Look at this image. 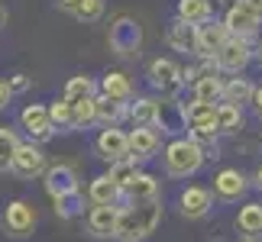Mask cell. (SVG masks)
<instances>
[{
	"instance_id": "obj_43",
	"label": "cell",
	"mask_w": 262,
	"mask_h": 242,
	"mask_svg": "<svg viewBox=\"0 0 262 242\" xmlns=\"http://www.w3.org/2000/svg\"><path fill=\"white\" fill-rule=\"evenodd\" d=\"M256 62H259V65H262V36H259V39H256Z\"/></svg>"
},
{
	"instance_id": "obj_27",
	"label": "cell",
	"mask_w": 262,
	"mask_h": 242,
	"mask_svg": "<svg viewBox=\"0 0 262 242\" xmlns=\"http://www.w3.org/2000/svg\"><path fill=\"white\" fill-rule=\"evenodd\" d=\"M253 97H256V84L249 78H227V84H224V100L227 104H236V107H246V104H253Z\"/></svg>"
},
{
	"instance_id": "obj_14",
	"label": "cell",
	"mask_w": 262,
	"mask_h": 242,
	"mask_svg": "<svg viewBox=\"0 0 262 242\" xmlns=\"http://www.w3.org/2000/svg\"><path fill=\"white\" fill-rule=\"evenodd\" d=\"M214 207V190L201 187V184H191L178 194V210L185 220H204Z\"/></svg>"
},
{
	"instance_id": "obj_36",
	"label": "cell",
	"mask_w": 262,
	"mask_h": 242,
	"mask_svg": "<svg viewBox=\"0 0 262 242\" xmlns=\"http://www.w3.org/2000/svg\"><path fill=\"white\" fill-rule=\"evenodd\" d=\"M7 84H10V90H13V97H16V94H26V90H29L33 78L23 75V71H16V75H10V78H7Z\"/></svg>"
},
{
	"instance_id": "obj_42",
	"label": "cell",
	"mask_w": 262,
	"mask_h": 242,
	"mask_svg": "<svg viewBox=\"0 0 262 242\" xmlns=\"http://www.w3.org/2000/svg\"><path fill=\"white\" fill-rule=\"evenodd\" d=\"M253 181H256V187L262 190V161H259V168H256V175H253Z\"/></svg>"
},
{
	"instance_id": "obj_5",
	"label": "cell",
	"mask_w": 262,
	"mask_h": 242,
	"mask_svg": "<svg viewBox=\"0 0 262 242\" xmlns=\"http://www.w3.org/2000/svg\"><path fill=\"white\" fill-rule=\"evenodd\" d=\"M146 81H149V87H152L159 97H178V90L188 84V81H185V68H181L175 58H162V55L149 62Z\"/></svg>"
},
{
	"instance_id": "obj_2",
	"label": "cell",
	"mask_w": 262,
	"mask_h": 242,
	"mask_svg": "<svg viewBox=\"0 0 262 242\" xmlns=\"http://www.w3.org/2000/svg\"><path fill=\"white\" fill-rule=\"evenodd\" d=\"M159 223H162V204H159V197L126 204V207H120L117 239L120 242H143L159 229Z\"/></svg>"
},
{
	"instance_id": "obj_31",
	"label": "cell",
	"mask_w": 262,
	"mask_h": 242,
	"mask_svg": "<svg viewBox=\"0 0 262 242\" xmlns=\"http://www.w3.org/2000/svg\"><path fill=\"white\" fill-rule=\"evenodd\" d=\"M185 116H188V129L194 126H214L217 123V104H204V100H194L185 104Z\"/></svg>"
},
{
	"instance_id": "obj_6",
	"label": "cell",
	"mask_w": 262,
	"mask_h": 242,
	"mask_svg": "<svg viewBox=\"0 0 262 242\" xmlns=\"http://www.w3.org/2000/svg\"><path fill=\"white\" fill-rule=\"evenodd\" d=\"M253 58H256V45H253V39L230 36L227 42H224V49L217 52L214 62H217V68H220L224 75H243Z\"/></svg>"
},
{
	"instance_id": "obj_18",
	"label": "cell",
	"mask_w": 262,
	"mask_h": 242,
	"mask_svg": "<svg viewBox=\"0 0 262 242\" xmlns=\"http://www.w3.org/2000/svg\"><path fill=\"white\" fill-rule=\"evenodd\" d=\"M120 200H126V197H123V187H120L110 175L91 178V184H88V204H110V207H120Z\"/></svg>"
},
{
	"instance_id": "obj_15",
	"label": "cell",
	"mask_w": 262,
	"mask_h": 242,
	"mask_svg": "<svg viewBox=\"0 0 262 242\" xmlns=\"http://www.w3.org/2000/svg\"><path fill=\"white\" fill-rule=\"evenodd\" d=\"M230 39V29L224 19H207L198 26V55L194 58H217V52L224 49V42Z\"/></svg>"
},
{
	"instance_id": "obj_13",
	"label": "cell",
	"mask_w": 262,
	"mask_h": 242,
	"mask_svg": "<svg viewBox=\"0 0 262 242\" xmlns=\"http://www.w3.org/2000/svg\"><path fill=\"white\" fill-rule=\"evenodd\" d=\"M224 23L230 29V36H243V39H253L259 36V26H262V19L249 10L243 0H233L227 10H224Z\"/></svg>"
},
{
	"instance_id": "obj_41",
	"label": "cell",
	"mask_w": 262,
	"mask_h": 242,
	"mask_svg": "<svg viewBox=\"0 0 262 242\" xmlns=\"http://www.w3.org/2000/svg\"><path fill=\"white\" fill-rule=\"evenodd\" d=\"M7 19H10V10H7V4H4V0H0V29L7 26Z\"/></svg>"
},
{
	"instance_id": "obj_22",
	"label": "cell",
	"mask_w": 262,
	"mask_h": 242,
	"mask_svg": "<svg viewBox=\"0 0 262 242\" xmlns=\"http://www.w3.org/2000/svg\"><path fill=\"white\" fill-rule=\"evenodd\" d=\"M97 84H100V94H104V97L123 100V104L133 100V78H129L126 71H107Z\"/></svg>"
},
{
	"instance_id": "obj_26",
	"label": "cell",
	"mask_w": 262,
	"mask_h": 242,
	"mask_svg": "<svg viewBox=\"0 0 262 242\" xmlns=\"http://www.w3.org/2000/svg\"><path fill=\"white\" fill-rule=\"evenodd\" d=\"M175 16L191 23V26H201V23H207V19H214V4H210V0H178Z\"/></svg>"
},
{
	"instance_id": "obj_8",
	"label": "cell",
	"mask_w": 262,
	"mask_h": 242,
	"mask_svg": "<svg viewBox=\"0 0 262 242\" xmlns=\"http://www.w3.org/2000/svg\"><path fill=\"white\" fill-rule=\"evenodd\" d=\"M19 129H26L29 142H49L55 136V126H52V113H49L46 104H26L19 110Z\"/></svg>"
},
{
	"instance_id": "obj_39",
	"label": "cell",
	"mask_w": 262,
	"mask_h": 242,
	"mask_svg": "<svg viewBox=\"0 0 262 242\" xmlns=\"http://www.w3.org/2000/svg\"><path fill=\"white\" fill-rule=\"evenodd\" d=\"M243 4H246V7L253 10V13H256L259 19H262V0H243Z\"/></svg>"
},
{
	"instance_id": "obj_20",
	"label": "cell",
	"mask_w": 262,
	"mask_h": 242,
	"mask_svg": "<svg viewBox=\"0 0 262 242\" xmlns=\"http://www.w3.org/2000/svg\"><path fill=\"white\" fill-rule=\"evenodd\" d=\"M159 129H162V133H178V129H188L185 104H181L178 97H162V104H159Z\"/></svg>"
},
{
	"instance_id": "obj_24",
	"label": "cell",
	"mask_w": 262,
	"mask_h": 242,
	"mask_svg": "<svg viewBox=\"0 0 262 242\" xmlns=\"http://www.w3.org/2000/svg\"><path fill=\"white\" fill-rule=\"evenodd\" d=\"M126 110H129V104H123V100H114V97L97 94V126L100 129L120 126L126 119Z\"/></svg>"
},
{
	"instance_id": "obj_17",
	"label": "cell",
	"mask_w": 262,
	"mask_h": 242,
	"mask_svg": "<svg viewBox=\"0 0 262 242\" xmlns=\"http://www.w3.org/2000/svg\"><path fill=\"white\" fill-rule=\"evenodd\" d=\"M165 42H168V49H175V52L198 55V26H191V23L175 16L165 29Z\"/></svg>"
},
{
	"instance_id": "obj_19",
	"label": "cell",
	"mask_w": 262,
	"mask_h": 242,
	"mask_svg": "<svg viewBox=\"0 0 262 242\" xmlns=\"http://www.w3.org/2000/svg\"><path fill=\"white\" fill-rule=\"evenodd\" d=\"M220 75H224V71H210V75L194 78L188 84L191 87V97H194V100H204V104H220V100H224V84H227Z\"/></svg>"
},
{
	"instance_id": "obj_10",
	"label": "cell",
	"mask_w": 262,
	"mask_h": 242,
	"mask_svg": "<svg viewBox=\"0 0 262 242\" xmlns=\"http://www.w3.org/2000/svg\"><path fill=\"white\" fill-rule=\"evenodd\" d=\"M46 171H49V161H46V152L39 149V142H23L19 146L10 175H16L23 181H33V178H42Z\"/></svg>"
},
{
	"instance_id": "obj_45",
	"label": "cell",
	"mask_w": 262,
	"mask_h": 242,
	"mask_svg": "<svg viewBox=\"0 0 262 242\" xmlns=\"http://www.w3.org/2000/svg\"><path fill=\"white\" fill-rule=\"evenodd\" d=\"M239 242H256V239H253V236H243V239H239Z\"/></svg>"
},
{
	"instance_id": "obj_40",
	"label": "cell",
	"mask_w": 262,
	"mask_h": 242,
	"mask_svg": "<svg viewBox=\"0 0 262 242\" xmlns=\"http://www.w3.org/2000/svg\"><path fill=\"white\" fill-rule=\"evenodd\" d=\"M81 4V0H58V10H65V13H72V10Z\"/></svg>"
},
{
	"instance_id": "obj_25",
	"label": "cell",
	"mask_w": 262,
	"mask_h": 242,
	"mask_svg": "<svg viewBox=\"0 0 262 242\" xmlns=\"http://www.w3.org/2000/svg\"><path fill=\"white\" fill-rule=\"evenodd\" d=\"M236 229H239V236H253V239L262 236V200H249V204L239 207Z\"/></svg>"
},
{
	"instance_id": "obj_11",
	"label": "cell",
	"mask_w": 262,
	"mask_h": 242,
	"mask_svg": "<svg viewBox=\"0 0 262 242\" xmlns=\"http://www.w3.org/2000/svg\"><path fill=\"white\" fill-rule=\"evenodd\" d=\"M94 152H97V158H104L107 165H114L120 158H129V133H123L120 126L100 129L97 139H94Z\"/></svg>"
},
{
	"instance_id": "obj_21",
	"label": "cell",
	"mask_w": 262,
	"mask_h": 242,
	"mask_svg": "<svg viewBox=\"0 0 262 242\" xmlns=\"http://www.w3.org/2000/svg\"><path fill=\"white\" fill-rule=\"evenodd\" d=\"M159 104H162V97H136V100H129L126 119L133 126H159Z\"/></svg>"
},
{
	"instance_id": "obj_28",
	"label": "cell",
	"mask_w": 262,
	"mask_h": 242,
	"mask_svg": "<svg viewBox=\"0 0 262 242\" xmlns=\"http://www.w3.org/2000/svg\"><path fill=\"white\" fill-rule=\"evenodd\" d=\"M217 126H220V133H224V136L243 133V126H246L243 107H236V104H227V100H220V104H217Z\"/></svg>"
},
{
	"instance_id": "obj_9",
	"label": "cell",
	"mask_w": 262,
	"mask_h": 242,
	"mask_svg": "<svg viewBox=\"0 0 262 242\" xmlns=\"http://www.w3.org/2000/svg\"><path fill=\"white\" fill-rule=\"evenodd\" d=\"M162 136L165 133L159 126H133L129 129V158L139 161V165L156 158L159 149H162Z\"/></svg>"
},
{
	"instance_id": "obj_37",
	"label": "cell",
	"mask_w": 262,
	"mask_h": 242,
	"mask_svg": "<svg viewBox=\"0 0 262 242\" xmlns=\"http://www.w3.org/2000/svg\"><path fill=\"white\" fill-rule=\"evenodd\" d=\"M10 100H13V90H10V84H7V78H0V113L10 107Z\"/></svg>"
},
{
	"instance_id": "obj_23",
	"label": "cell",
	"mask_w": 262,
	"mask_h": 242,
	"mask_svg": "<svg viewBox=\"0 0 262 242\" xmlns=\"http://www.w3.org/2000/svg\"><path fill=\"white\" fill-rule=\"evenodd\" d=\"M123 197H126V204H136V200H156L159 197V178L149 175V171H139V175L126 184Z\"/></svg>"
},
{
	"instance_id": "obj_34",
	"label": "cell",
	"mask_w": 262,
	"mask_h": 242,
	"mask_svg": "<svg viewBox=\"0 0 262 242\" xmlns=\"http://www.w3.org/2000/svg\"><path fill=\"white\" fill-rule=\"evenodd\" d=\"M97 126V97H84L75 104V129Z\"/></svg>"
},
{
	"instance_id": "obj_30",
	"label": "cell",
	"mask_w": 262,
	"mask_h": 242,
	"mask_svg": "<svg viewBox=\"0 0 262 242\" xmlns=\"http://www.w3.org/2000/svg\"><path fill=\"white\" fill-rule=\"evenodd\" d=\"M100 94V84L94 78H88V75H75V78H68L65 81V90H62V97H68L72 104H78V100H84V97H97Z\"/></svg>"
},
{
	"instance_id": "obj_33",
	"label": "cell",
	"mask_w": 262,
	"mask_h": 242,
	"mask_svg": "<svg viewBox=\"0 0 262 242\" xmlns=\"http://www.w3.org/2000/svg\"><path fill=\"white\" fill-rule=\"evenodd\" d=\"M107 13V4L104 0H81L75 10H72V16L78 19V23H100Z\"/></svg>"
},
{
	"instance_id": "obj_3",
	"label": "cell",
	"mask_w": 262,
	"mask_h": 242,
	"mask_svg": "<svg viewBox=\"0 0 262 242\" xmlns=\"http://www.w3.org/2000/svg\"><path fill=\"white\" fill-rule=\"evenodd\" d=\"M204 146L194 142L191 136H178L172 139V142L165 146V152H162V168H165V175L168 178H191V175H198L201 168H204Z\"/></svg>"
},
{
	"instance_id": "obj_38",
	"label": "cell",
	"mask_w": 262,
	"mask_h": 242,
	"mask_svg": "<svg viewBox=\"0 0 262 242\" xmlns=\"http://www.w3.org/2000/svg\"><path fill=\"white\" fill-rule=\"evenodd\" d=\"M249 107H253V113L262 119V84H256V97H253V104H249Z\"/></svg>"
},
{
	"instance_id": "obj_35",
	"label": "cell",
	"mask_w": 262,
	"mask_h": 242,
	"mask_svg": "<svg viewBox=\"0 0 262 242\" xmlns=\"http://www.w3.org/2000/svg\"><path fill=\"white\" fill-rule=\"evenodd\" d=\"M139 171H143V168H139V161H133V158H120V161H114V165H110L107 175H110V178H114L120 187L126 190V184H129V181H133V178L139 175Z\"/></svg>"
},
{
	"instance_id": "obj_1",
	"label": "cell",
	"mask_w": 262,
	"mask_h": 242,
	"mask_svg": "<svg viewBox=\"0 0 262 242\" xmlns=\"http://www.w3.org/2000/svg\"><path fill=\"white\" fill-rule=\"evenodd\" d=\"M46 181V190L55 204V213L62 220H72L84 210V200H88V190L81 187V178H78V168L68 165V161H55L49 165V171L42 175Z\"/></svg>"
},
{
	"instance_id": "obj_16",
	"label": "cell",
	"mask_w": 262,
	"mask_h": 242,
	"mask_svg": "<svg viewBox=\"0 0 262 242\" xmlns=\"http://www.w3.org/2000/svg\"><path fill=\"white\" fill-rule=\"evenodd\" d=\"M249 190V181L239 168H220L214 175V197L217 200H227V204H233L239 200Z\"/></svg>"
},
{
	"instance_id": "obj_32",
	"label": "cell",
	"mask_w": 262,
	"mask_h": 242,
	"mask_svg": "<svg viewBox=\"0 0 262 242\" xmlns=\"http://www.w3.org/2000/svg\"><path fill=\"white\" fill-rule=\"evenodd\" d=\"M49 113H52V126L58 133H72L75 129V104L68 97H55L49 104Z\"/></svg>"
},
{
	"instance_id": "obj_7",
	"label": "cell",
	"mask_w": 262,
	"mask_h": 242,
	"mask_svg": "<svg viewBox=\"0 0 262 242\" xmlns=\"http://www.w3.org/2000/svg\"><path fill=\"white\" fill-rule=\"evenodd\" d=\"M36 207L29 204V200H10V204L4 207V216H0V226H4L7 236L13 239H26L29 233L36 229Z\"/></svg>"
},
{
	"instance_id": "obj_4",
	"label": "cell",
	"mask_w": 262,
	"mask_h": 242,
	"mask_svg": "<svg viewBox=\"0 0 262 242\" xmlns=\"http://www.w3.org/2000/svg\"><path fill=\"white\" fill-rule=\"evenodd\" d=\"M107 45L117 58L136 62L143 55V26H139V19L129 13H117L107 26Z\"/></svg>"
},
{
	"instance_id": "obj_12",
	"label": "cell",
	"mask_w": 262,
	"mask_h": 242,
	"mask_svg": "<svg viewBox=\"0 0 262 242\" xmlns=\"http://www.w3.org/2000/svg\"><path fill=\"white\" fill-rule=\"evenodd\" d=\"M117 223H120V207L110 204H91L84 226L94 239H117Z\"/></svg>"
},
{
	"instance_id": "obj_46",
	"label": "cell",
	"mask_w": 262,
	"mask_h": 242,
	"mask_svg": "<svg viewBox=\"0 0 262 242\" xmlns=\"http://www.w3.org/2000/svg\"><path fill=\"white\" fill-rule=\"evenodd\" d=\"M214 242H224V239H214Z\"/></svg>"
},
{
	"instance_id": "obj_29",
	"label": "cell",
	"mask_w": 262,
	"mask_h": 242,
	"mask_svg": "<svg viewBox=\"0 0 262 242\" xmlns=\"http://www.w3.org/2000/svg\"><path fill=\"white\" fill-rule=\"evenodd\" d=\"M19 146H23V139L13 126H0V175H7L10 168H13V158L19 152Z\"/></svg>"
},
{
	"instance_id": "obj_44",
	"label": "cell",
	"mask_w": 262,
	"mask_h": 242,
	"mask_svg": "<svg viewBox=\"0 0 262 242\" xmlns=\"http://www.w3.org/2000/svg\"><path fill=\"white\" fill-rule=\"evenodd\" d=\"M210 4H214V7H224V4H227V0H210Z\"/></svg>"
}]
</instances>
